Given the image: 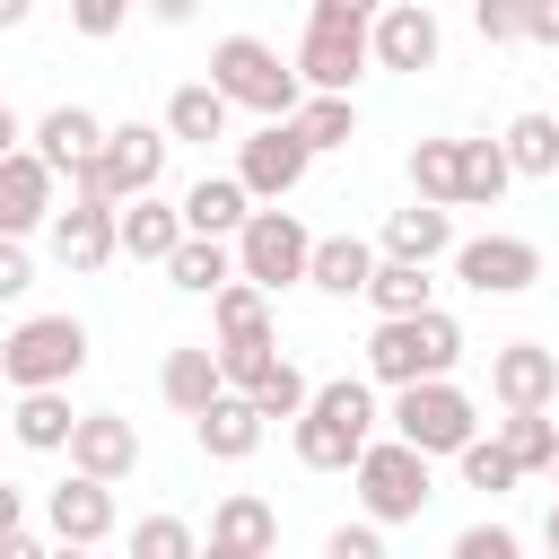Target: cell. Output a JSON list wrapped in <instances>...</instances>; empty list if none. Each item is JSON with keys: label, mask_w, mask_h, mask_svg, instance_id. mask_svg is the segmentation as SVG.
Instances as JSON below:
<instances>
[{"label": "cell", "mask_w": 559, "mask_h": 559, "mask_svg": "<svg viewBox=\"0 0 559 559\" xmlns=\"http://www.w3.org/2000/svg\"><path fill=\"white\" fill-rule=\"evenodd\" d=\"M376 419H384V411H376V376H332V384H314L306 411L288 419V445H297L306 472H349V463L367 454Z\"/></svg>", "instance_id": "6da1fadb"}, {"label": "cell", "mask_w": 559, "mask_h": 559, "mask_svg": "<svg viewBox=\"0 0 559 559\" xmlns=\"http://www.w3.org/2000/svg\"><path fill=\"white\" fill-rule=\"evenodd\" d=\"M463 367V323L445 306H419V314H376L367 332V376L393 393V384H419V376H454Z\"/></svg>", "instance_id": "7a4b0ae2"}, {"label": "cell", "mask_w": 559, "mask_h": 559, "mask_svg": "<svg viewBox=\"0 0 559 559\" xmlns=\"http://www.w3.org/2000/svg\"><path fill=\"white\" fill-rule=\"evenodd\" d=\"M210 79L227 87V105H245V114H262V122L306 105L297 52L280 61V44H262V35H218V44H210Z\"/></svg>", "instance_id": "3957f363"}, {"label": "cell", "mask_w": 559, "mask_h": 559, "mask_svg": "<svg viewBox=\"0 0 559 559\" xmlns=\"http://www.w3.org/2000/svg\"><path fill=\"white\" fill-rule=\"evenodd\" d=\"M428 463H437V454H419L411 437H367V454L349 463V489H358V507L393 533V524H419V515H428V498H437Z\"/></svg>", "instance_id": "277c9868"}, {"label": "cell", "mask_w": 559, "mask_h": 559, "mask_svg": "<svg viewBox=\"0 0 559 559\" xmlns=\"http://www.w3.org/2000/svg\"><path fill=\"white\" fill-rule=\"evenodd\" d=\"M87 367V323L79 314H17L9 341H0V384L26 393V384H70Z\"/></svg>", "instance_id": "5b68a950"}, {"label": "cell", "mask_w": 559, "mask_h": 559, "mask_svg": "<svg viewBox=\"0 0 559 559\" xmlns=\"http://www.w3.org/2000/svg\"><path fill=\"white\" fill-rule=\"evenodd\" d=\"M393 437H411L419 454H463V437H480V402L454 384V376H419V384H393Z\"/></svg>", "instance_id": "8992f818"}, {"label": "cell", "mask_w": 559, "mask_h": 559, "mask_svg": "<svg viewBox=\"0 0 559 559\" xmlns=\"http://www.w3.org/2000/svg\"><path fill=\"white\" fill-rule=\"evenodd\" d=\"M306 262H314V227L280 201H253V218L236 227V271L280 297V288H306Z\"/></svg>", "instance_id": "52a82bcc"}, {"label": "cell", "mask_w": 559, "mask_h": 559, "mask_svg": "<svg viewBox=\"0 0 559 559\" xmlns=\"http://www.w3.org/2000/svg\"><path fill=\"white\" fill-rule=\"evenodd\" d=\"M306 166H314V148H306V131H297L288 114H271V122L236 148V175H245L253 201H288V192L306 183Z\"/></svg>", "instance_id": "ba28073f"}, {"label": "cell", "mask_w": 559, "mask_h": 559, "mask_svg": "<svg viewBox=\"0 0 559 559\" xmlns=\"http://www.w3.org/2000/svg\"><path fill=\"white\" fill-rule=\"evenodd\" d=\"M44 236H52V262L87 280V271H105V262L122 253V201H79V192H70V210H52Z\"/></svg>", "instance_id": "9c48e42d"}, {"label": "cell", "mask_w": 559, "mask_h": 559, "mask_svg": "<svg viewBox=\"0 0 559 559\" xmlns=\"http://www.w3.org/2000/svg\"><path fill=\"white\" fill-rule=\"evenodd\" d=\"M454 280L472 297H524L542 280V245L533 236H463L454 245Z\"/></svg>", "instance_id": "30bf717a"}, {"label": "cell", "mask_w": 559, "mask_h": 559, "mask_svg": "<svg viewBox=\"0 0 559 559\" xmlns=\"http://www.w3.org/2000/svg\"><path fill=\"white\" fill-rule=\"evenodd\" d=\"M367 44H376V70L419 79V70H437L445 26H437V9H428V0H384V9H376V26H367Z\"/></svg>", "instance_id": "8fae6325"}, {"label": "cell", "mask_w": 559, "mask_h": 559, "mask_svg": "<svg viewBox=\"0 0 559 559\" xmlns=\"http://www.w3.org/2000/svg\"><path fill=\"white\" fill-rule=\"evenodd\" d=\"M44 533H52V542H70V550L114 542V533H122V524H114V480H96V472H79V463H70V480H61V489H44Z\"/></svg>", "instance_id": "7c38bea8"}, {"label": "cell", "mask_w": 559, "mask_h": 559, "mask_svg": "<svg viewBox=\"0 0 559 559\" xmlns=\"http://www.w3.org/2000/svg\"><path fill=\"white\" fill-rule=\"evenodd\" d=\"M52 192H61V166H52L44 148H9V157H0V236H35V227L61 210Z\"/></svg>", "instance_id": "4fadbf2b"}, {"label": "cell", "mask_w": 559, "mask_h": 559, "mask_svg": "<svg viewBox=\"0 0 559 559\" xmlns=\"http://www.w3.org/2000/svg\"><path fill=\"white\" fill-rule=\"evenodd\" d=\"M297 70H306V87H358V79L376 70V44H367V26L306 17V35H297Z\"/></svg>", "instance_id": "5bb4252c"}, {"label": "cell", "mask_w": 559, "mask_h": 559, "mask_svg": "<svg viewBox=\"0 0 559 559\" xmlns=\"http://www.w3.org/2000/svg\"><path fill=\"white\" fill-rule=\"evenodd\" d=\"M166 148H175V131H166V122H105V183H114V201L157 192Z\"/></svg>", "instance_id": "9a60e30c"}, {"label": "cell", "mask_w": 559, "mask_h": 559, "mask_svg": "<svg viewBox=\"0 0 559 559\" xmlns=\"http://www.w3.org/2000/svg\"><path fill=\"white\" fill-rule=\"evenodd\" d=\"M489 393H498V411L559 402V349H542V341H498V349H489Z\"/></svg>", "instance_id": "2e32d148"}, {"label": "cell", "mask_w": 559, "mask_h": 559, "mask_svg": "<svg viewBox=\"0 0 559 559\" xmlns=\"http://www.w3.org/2000/svg\"><path fill=\"white\" fill-rule=\"evenodd\" d=\"M262 428H271V419H262V402H253V393H236V384H227L210 411H192V445H201L210 463H245V454L262 445Z\"/></svg>", "instance_id": "e0dca14e"}, {"label": "cell", "mask_w": 559, "mask_h": 559, "mask_svg": "<svg viewBox=\"0 0 559 559\" xmlns=\"http://www.w3.org/2000/svg\"><path fill=\"white\" fill-rule=\"evenodd\" d=\"M70 463L96 472V480H131V472H140V428H131L122 411H79V428H70Z\"/></svg>", "instance_id": "ac0fdd59"}, {"label": "cell", "mask_w": 559, "mask_h": 559, "mask_svg": "<svg viewBox=\"0 0 559 559\" xmlns=\"http://www.w3.org/2000/svg\"><path fill=\"white\" fill-rule=\"evenodd\" d=\"M262 550H280V515H271V498L227 489V498L210 507V559H262Z\"/></svg>", "instance_id": "d6986e66"}, {"label": "cell", "mask_w": 559, "mask_h": 559, "mask_svg": "<svg viewBox=\"0 0 559 559\" xmlns=\"http://www.w3.org/2000/svg\"><path fill=\"white\" fill-rule=\"evenodd\" d=\"M157 393H166V411H210L218 393H227V367H218V341H175L166 349V367H157Z\"/></svg>", "instance_id": "ffe728a7"}, {"label": "cell", "mask_w": 559, "mask_h": 559, "mask_svg": "<svg viewBox=\"0 0 559 559\" xmlns=\"http://www.w3.org/2000/svg\"><path fill=\"white\" fill-rule=\"evenodd\" d=\"M376 253H402V262H445V253H454V210L411 192V210H384Z\"/></svg>", "instance_id": "44dd1931"}, {"label": "cell", "mask_w": 559, "mask_h": 559, "mask_svg": "<svg viewBox=\"0 0 559 559\" xmlns=\"http://www.w3.org/2000/svg\"><path fill=\"white\" fill-rule=\"evenodd\" d=\"M70 428H79L70 384H26L17 411H9V437H17L26 454H70Z\"/></svg>", "instance_id": "7402d4cb"}, {"label": "cell", "mask_w": 559, "mask_h": 559, "mask_svg": "<svg viewBox=\"0 0 559 559\" xmlns=\"http://www.w3.org/2000/svg\"><path fill=\"white\" fill-rule=\"evenodd\" d=\"M157 271H166L183 297H218V288L236 280V236H192V227H183V245H175Z\"/></svg>", "instance_id": "603a6c76"}, {"label": "cell", "mask_w": 559, "mask_h": 559, "mask_svg": "<svg viewBox=\"0 0 559 559\" xmlns=\"http://www.w3.org/2000/svg\"><path fill=\"white\" fill-rule=\"evenodd\" d=\"M367 280H376V245L367 236H314V262H306L314 297H367Z\"/></svg>", "instance_id": "cb8c5ba5"}, {"label": "cell", "mask_w": 559, "mask_h": 559, "mask_svg": "<svg viewBox=\"0 0 559 559\" xmlns=\"http://www.w3.org/2000/svg\"><path fill=\"white\" fill-rule=\"evenodd\" d=\"M26 140L70 175V166H87V157L105 148V122H96L87 105H52V114H35V122H26Z\"/></svg>", "instance_id": "d4e9b609"}, {"label": "cell", "mask_w": 559, "mask_h": 559, "mask_svg": "<svg viewBox=\"0 0 559 559\" xmlns=\"http://www.w3.org/2000/svg\"><path fill=\"white\" fill-rule=\"evenodd\" d=\"M175 245H183V201L131 192V201H122V253H131V262H166Z\"/></svg>", "instance_id": "484cf974"}, {"label": "cell", "mask_w": 559, "mask_h": 559, "mask_svg": "<svg viewBox=\"0 0 559 559\" xmlns=\"http://www.w3.org/2000/svg\"><path fill=\"white\" fill-rule=\"evenodd\" d=\"M227 114H236V105H227V87H218V79H183V87L166 96V131H175V140H192V148L227 140Z\"/></svg>", "instance_id": "4316f807"}, {"label": "cell", "mask_w": 559, "mask_h": 559, "mask_svg": "<svg viewBox=\"0 0 559 559\" xmlns=\"http://www.w3.org/2000/svg\"><path fill=\"white\" fill-rule=\"evenodd\" d=\"M245 218H253L245 175H201V183L183 192V227H192V236H236Z\"/></svg>", "instance_id": "83f0119b"}, {"label": "cell", "mask_w": 559, "mask_h": 559, "mask_svg": "<svg viewBox=\"0 0 559 559\" xmlns=\"http://www.w3.org/2000/svg\"><path fill=\"white\" fill-rule=\"evenodd\" d=\"M288 122L306 131L314 157H323V148H349V140H358V96H349V87H306V105H297Z\"/></svg>", "instance_id": "f1b7e54d"}, {"label": "cell", "mask_w": 559, "mask_h": 559, "mask_svg": "<svg viewBox=\"0 0 559 559\" xmlns=\"http://www.w3.org/2000/svg\"><path fill=\"white\" fill-rule=\"evenodd\" d=\"M367 306H376V314H419V306H437V280H428V262H402V253H376V280H367Z\"/></svg>", "instance_id": "f546056e"}, {"label": "cell", "mask_w": 559, "mask_h": 559, "mask_svg": "<svg viewBox=\"0 0 559 559\" xmlns=\"http://www.w3.org/2000/svg\"><path fill=\"white\" fill-rule=\"evenodd\" d=\"M498 140H507V166H515V175H533V183L559 175V114H515Z\"/></svg>", "instance_id": "4dcf8cb0"}, {"label": "cell", "mask_w": 559, "mask_h": 559, "mask_svg": "<svg viewBox=\"0 0 559 559\" xmlns=\"http://www.w3.org/2000/svg\"><path fill=\"white\" fill-rule=\"evenodd\" d=\"M411 192L419 201H463V140H411Z\"/></svg>", "instance_id": "1f68e13d"}, {"label": "cell", "mask_w": 559, "mask_h": 559, "mask_svg": "<svg viewBox=\"0 0 559 559\" xmlns=\"http://www.w3.org/2000/svg\"><path fill=\"white\" fill-rule=\"evenodd\" d=\"M498 445H507L524 472H550V463H559V419H550V402L507 411V419H498Z\"/></svg>", "instance_id": "d6a6232c"}, {"label": "cell", "mask_w": 559, "mask_h": 559, "mask_svg": "<svg viewBox=\"0 0 559 559\" xmlns=\"http://www.w3.org/2000/svg\"><path fill=\"white\" fill-rule=\"evenodd\" d=\"M507 183H515V166H507V140H463V201H454V210H489Z\"/></svg>", "instance_id": "836d02e7"}, {"label": "cell", "mask_w": 559, "mask_h": 559, "mask_svg": "<svg viewBox=\"0 0 559 559\" xmlns=\"http://www.w3.org/2000/svg\"><path fill=\"white\" fill-rule=\"evenodd\" d=\"M454 472H463V489H480V498H498V489H515V480H524V463H515L498 437H463Z\"/></svg>", "instance_id": "e575fe53"}, {"label": "cell", "mask_w": 559, "mask_h": 559, "mask_svg": "<svg viewBox=\"0 0 559 559\" xmlns=\"http://www.w3.org/2000/svg\"><path fill=\"white\" fill-rule=\"evenodd\" d=\"M131 550H140V559H192L201 533H192L183 515H140V524H131Z\"/></svg>", "instance_id": "d590c367"}, {"label": "cell", "mask_w": 559, "mask_h": 559, "mask_svg": "<svg viewBox=\"0 0 559 559\" xmlns=\"http://www.w3.org/2000/svg\"><path fill=\"white\" fill-rule=\"evenodd\" d=\"M306 393H314V384H306V367H297V358H280V367H271V376L253 384L262 419H297V411H306Z\"/></svg>", "instance_id": "8d00e7d4"}, {"label": "cell", "mask_w": 559, "mask_h": 559, "mask_svg": "<svg viewBox=\"0 0 559 559\" xmlns=\"http://www.w3.org/2000/svg\"><path fill=\"white\" fill-rule=\"evenodd\" d=\"M323 559H384V524H376V515L332 524V533H323Z\"/></svg>", "instance_id": "74e56055"}, {"label": "cell", "mask_w": 559, "mask_h": 559, "mask_svg": "<svg viewBox=\"0 0 559 559\" xmlns=\"http://www.w3.org/2000/svg\"><path fill=\"white\" fill-rule=\"evenodd\" d=\"M480 44H524V0H472Z\"/></svg>", "instance_id": "f35d334b"}, {"label": "cell", "mask_w": 559, "mask_h": 559, "mask_svg": "<svg viewBox=\"0 0 559 559\" xmlns=\"http://www.w3.org/2000/svg\"><path fill=\"white\" fill-rule=\"evenodd\" d=\"M131 9H140V0H70V26H79L87 44H105V35H122Z\"/></svg>", "instance_id": "ab89813d"}, {"label": "cell", "mask_w": 559, "mask_h": 559, "mask_svg": "<svg viewBox=\"0 0 559 559\" xmlns=\"http://www.w3.org/2000/svg\"><path fill=\"white\" fill-rule=\"evenodd\" d=\"M454 559H515V524H463Z\"/></svg>", "instance_id": "60d3db41"}, {"label": "cell", "mask_w": 559, "mask_h": 559, "mask_svg": "<svg viewBox=\"0 0 559 559\" xmlns=\"http://www.w3.org/2000/svg\"><path fill=\"white\" fill-rule=\"evenodd\" d=\"M35 288V253H26V236H0V306H17Z\"/></svg>", "instance_id": "b9f144b4"}, {"label": "cell", "mask_w": 559, "mask_h": 559, "mask_svg": "<svg viewBox=\"0 0 559 559\" xmlns=\"http://www.w3.org/2000/svg\"><path fill=\"white\" fill-rule=\"evenodd\" d=\"M376 9H384V0H314L306 17H332V26H376Z\"/></svg>", "instance_id": "7bdbcfd3"}, {"label": "cell", "mask_w": 559, "mask_h": 559, "mask_svg": "<svg viewBox=\"0 0 559 559\" xmlns=\"http://www.w3.org/2000/svg\"><path fill=\"white\" fill-rule=\"evenodd\" d=\"M524 44H550L559 52V0H524Z\"/></svg>", "instance_id": "ee69618b"}, {"label": "cell", "mask_w": 559, "mask_h": 559, "mask_svg": "<svg viewBox=\"0 0 559 559\" xmlns=\"http://www.w3.org/2000/svg\"><path fill=\"white\" fill-rule=\"evenodd\" d=\"M17 524H26V489H17V480H0V559H9Z\"/></svg>", "instance_id": "f6af8a7d"}, {"label": "cell", "mask_w": 559, "mask_h": 559, "mask_svg": "<svg viewBox=\"0 0 559 559\" xmlns=\"http://www.w3.org/2000/svg\"><path fill=\"white\" fill-rule=\"evenodd\" d=\"M140 9H148L157 26H192V17H201V0H140Z\"/></svg>", "instance_id": "bcb514c9"}, {"label": "cell", "mask_w": 559, "mask_h": 559, "mask_svg": "<svg viewBox=\"0 0 559 559\" xmlns=\"http://www.w3.org/2000/svg\"><path fill=\"white\" fill-rule=\"evenodd\" d=\"M9 148H26V122H17V105L0 96V157H9Z\"/></svg>", "instance_id": "7dc6e473"}, {"label": "cell", "mask_w": 559, "mask_h": 559, "mask_svg": "<svg viewBox=\"0 0 559 559\" xmlns=\"http://www.w3.org/2000/svg\"><path fill=\"white\" fill-rule=\"evenodd\" d=\"M26 17H35V0H0V35H9V26H26Z\"/></svg>", "instance_id": "c3c4849f"}, {"label": "cell", "mask_w": 559, "mask_h": 559, "mask_svg": "<svg viewBox=\"0 0 559 559\" xmlns=\"http://www.w3.org/2000/svg\"><path fill=\"white\" fill-rule=\"evenodd\" d=\"M542 542H550V550H559V507H550V524H542Z\"/></svg>", "instance_id": "681fc988"}]
</instances>
